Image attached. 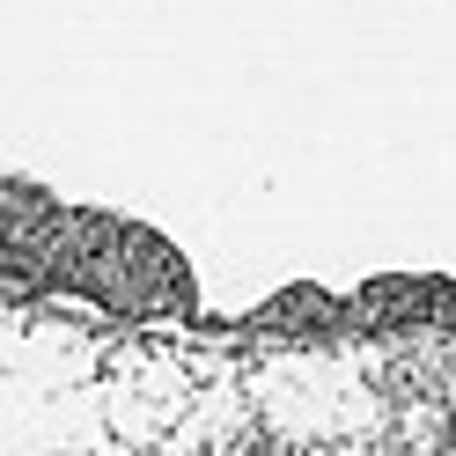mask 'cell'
<instances>
[]
</instances>
